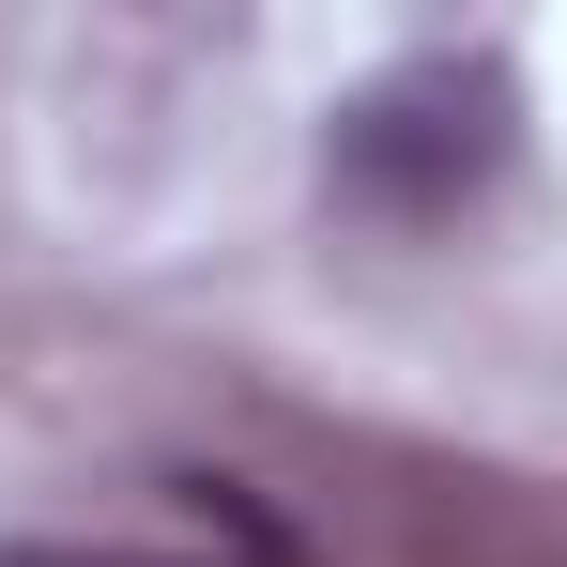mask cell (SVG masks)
Instances as JSON below:
<instances>
[{
    "mask_svg": "<svg viewBox=\"0 0 567 567\" xmlns=\"http://www.w3.org/2000/svg\"><path fill=\"white\" fill-rule=\"evenodd\" d=\"M506 154H522V78H506L491 47H414V62H383L369 93L338 107V138H322L338 199L383 215V230L475 215V199L506 185Z\"/></svg>",
    "mask_w": 567,
    "mask_h": 567,
    "instance_id": "1",
    "label": "cell"
}]
</instances>
